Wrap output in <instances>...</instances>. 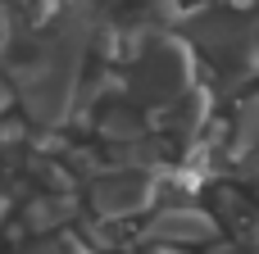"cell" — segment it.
I'll list each match as a JSON object with an SVG mask.
<instances>
[{
    "label": "cell",
    "mask_w": 259,
    "mask_h": 254,
    "mask_svg": "<svg viewBox=\"0 0 259 254\" xmlns=\"http://www.w3.org/2000/svg\"><path fill=\"white\" fill-rule=\"evenodd\" d=\"M155 254H178V250H155Z\"/></svg>",
    "instance_id": "cell-5"
},
{
    "label": "cell",
    "mask_w": 259,
    "mask_h": 254,
    "mask_svg": "<svg viewBox=\"0 0 259 254\" xmlns=\"http://www.w3.org/2000/svg\"><path fill=\"white\" fill-rule=\"evenodd\" d=\"M259 141V100H250L241 109V123H237V150H250Z\"/></svg>",
    "instance_id": "cell-3"
},
{
    "label": "cell",
    "mask_w": 259,
    "mask_h": 254,
    "mask_svg": "<svg viewBox=\"0 0 259 254\" xmlns=\"http://www.w3.org/2000/svg\"><path fill=\"white\" fill-rule=\"evenodd\" d=\"M155 200V182L146 173H109L100 186H96V209L105 218H127V214H141L146 205Z\"/></svg>",
    "instance_id": "cell-1"
},
{
    "label": "cell",
    "mask_w": 259,
    "mask_h": 254,
    "mask_svg": "<svg viewBox=\"0 0 259 254\" xmlns=\"http://www.w3.org/2000/svg\"><path fill=\"white\" fill-rule=\"evenodd\" d=\"M0 218H5V200H0Z\"/></svg>",
    "instance_id": "cell-6"
},
{
    "label": "cell",
    "mask_w": 259,
    "mask_h": 254,
    "mask_svg": "<svg viewBox=\"0 0 259 254\" xmlns=\"http://www.w3.org/2000/svg\"><path fill=\"white\" fill-rule=\"evenodd\" d=\"M146 232L155 241H164V245H196V241L214 236V218L200 214V209H164Z\"/></svg>",
    "instance_id": "cell-2"
},
{
    "label": "cell",
    "mask_w": 259,
    "mask_h": 254,
    "mask_svg": "<svg viewBox=\"0 0 259 254\" xmlns=\"http://www.w3.org/2000/svg\"><path fill=\"white\" fill-rule=\"evenodd\" d=\"M23 254H59L55 245H36V250H23Z\"/></svg>",
    "instance_id": "cell-4"
}]
</instances>
